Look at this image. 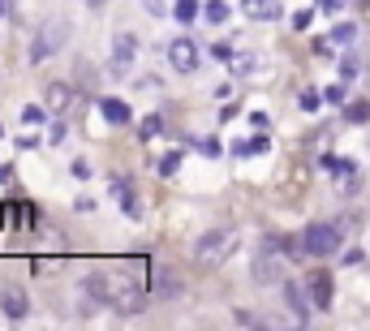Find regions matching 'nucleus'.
<instances>
[{
  "instance_id": "obj_1",
  "label": "nucleus",
  "mask_w": 370,
  "mask_h": 331,
  "mask_svg": "<svg viewBox=\"0 0 370 331\" xmlns=\"http://www.w3.org/2000/svg\"><path fill=\"white\" fill-rule=\"evenodd\" d=\"M86 293L99 301V306H108V310H117V314H138L142 310V301H146V289L138 284V275H129V271H91L86 275Z\"/></svg>"
},
{
  "instance_id": "obj_2",
  "label": "nucleus",
  "mask_w": 370,
  "mask_h": 331,
  "mask_svg": "<svg viewBox=\"0 0 370 331\" xmlns=\"http://www.w3.org/2000/svg\"><path fill=\"white\" fill-rule=\"evenodd\" d=\"M289 254L280 250V237H267V241H262V250L254 254V284L258 289H280L284 280H289V262H284Z\"/></svg>"
},
{
  "instance_id": "obj_3",
  "label": "nucleus",
  "mask_w": 370,
  "mask_h": 331,
  "mask_svg": "<svg viewBox=\"0 0 370 331\" xmlns=\"http://www.w3.org/2000/svg\"><path fill=\"white\" fill-rule=\"evenodd\" d=\"M233 250H237V233H233V228H211V233L198 237L194 258H198L202 267H220V262L233 258Z\"/></svg>"
},
{
  "instance_id": "obj_4",
  "label": "nucleus",
  "mask_w": 370,
  "mask_h": 331,
  "mask_svg": "<svg viewBox=\"0 0 370 331\" xmlns=\"http://www.w3.org/2000/svg\"><path fill=\"white\" fill-rule=\"evenodd\" d=\"M301 245H306L310 258H336L340 254V228L314 219V224H306V233H301Z\"/></svg>"
},
{
  "instance_id": "obj_5",
  "label": "nucleus",
  "mask_w": 370,
  "mask_h": 331,
  "mask_svg": "<svg viewBox=\"0 0 370 331\" xmlns=\"http://www.w3.org/2000/svg\"><path fill=\"white\" fill-rule=\"evenodd\" d=\"M134 61H138V39L129 30H121L112 39V61H108V74L112 78H129L134 74Z\"/></svg>"
},
{
  "instance_id": "obj_6",
  "label": "nucleus",
  "mask_w": 370,
  "mask_h": 331,
  "mask_svg": "<svg viewBox=\"0 0 370 331\" xmlns=\"http://www.w3.org/2000/svg\"><path fill=\"white\" fill-rule=\"evenodd\" d=\"M280 293H284V306L293 310V318H297L301 327H310L314 310H319V306H314V297H310V289H301L297 280H284V284H280Z\"/></svg>"
},
{
  "instance_id": "obj_7",
  "label": "nucleus",
  "mask_w": 370,
  "mask_h": 331,
  "mask_svg": "<svg viewBox=\"0 0 370 331\" xmlns=\"http://www.w3.org/2000/svg\"><path fill=\"white\" fill-rule=\"evenodd\" d=\"M198 57H202V52H198V43H194L190 35H181V39L168 43V65H173L177 74H194V69H198Z\"/></svg>"
},
{
  "instance_id": "obj_8",
  "label": "nucleus",
  "mask_w": 370,
  "mask_h": 331,
  "mask_svg": "<svg viewBox=\"0 0 370 331\" xmlns=\"http://www.w3.org/2000/svg\"><path fill=\"white\" fill-rule=\"evenodd\" d=\"M61 43H65V26H61V22L43 26V30H39V39L30 43V61H35V65H43V61H47V57H52V52H57Z\"/></svg>"
},
{
  "instance_id": "obj_9",
  "label": "nucleus",
  "mask_w": 370,
  "mask_h": 331,
  "mask_svg": "<svg viewBox=\"0 0 370 331\" xmlns=\"http://www.w3.org/2000/svg\"><path fill=\"white\" fill-rule=\"evenodd\" d=\"M0 314H5L9 323H22V318L30 314V297H26V289H18V284H5V289H0Z\"/></svg>"
},
{
  "instance_id": "obj_10",
  "label": "nucleus",
  "mask_w": 370,
  "mask_h": 331,
  "mask_svg": "<svg viewBox=\"0 0 370 331\" xmlns=\"http://www.w3.org/2000/svg\"><path fill=\"white\" fill-rule=\"evenodd\" d=\"M310 297L319 310H332V297H336V280H332V271H310Z\"/></svg>"
},
{
  "instance_id": "obj_11",
  "label": "nucleus",
  "mask_w": 370,
  "mask_h": 331,
  "mask_svg": "<svg viewBox=\"0 0 370 331\" xmlns=\"http://www.w3.org/2000/svg\"><path fill=\"white\" fill-rule=\"evenodd\" d=\"M43 103H47V112H52V117H65L69 108H74V91H69L65 82H52V86L43 91Z\"/></svg>"
},
{
  "instance_id": "obj_12",
  "label": "nucleus",
  "mask_w": 370,
  "mask_h": 331,
  "mask_svg": "<svg viewBox=\"0 0 370 331\" xmlns=\"http://www.w3.org/2000/svg\"><path fill=\"white\" fill-rule=\"evenodd\" d=\"M332 177H336V190H340L345 198H353V194L362 190V168H357L353 159H340V168H336Z\"/></svg>"
},
{
  "instance_id": "obj_13",
  "label": "nucleus",
  "mask_w": 370,
  "mask_h": 331,
  "mask_svg": "<svg viewBox=\"0 0 370 331\" xmlns=\"http://www.w3.org/2000/svg\"><path fill=\"white\" fill-rule=\"evenodd\" d=\"M241 13L250 22H276L284 9H280V0H241Z\"/></svg>"
},
{
  "instance_id": "obj_14",
  "label": "nucleus",
  "mask_w": 370,
  "mask_h": 331,
  "mask_svg": "<svg viewBox=\"0 0 370 331\" xmlns=\"http://www.w3.org/2000/svg\"><path fill=\"white\" fill-rule=\"evenodd\" d=\"M155 297H177L181 293V275L177 271H168V267H160V271H155L151 275V284H146Z\"/></svg>"
},
{
  "instance_id": "obj_15",
  "label": "nucleus",
  "mask_w": 370,
  "mask_h": 331,
  "mask_svg": "<svg viewBox=\"0 0 370 331\" xmlns=\"http://www.w3.org/2000/svg\"><path fill=\"white\" fill-rule=\"evenodd\" d=\"M99 112H103V121H112V125H129L134 121L125 99H99Z\"/></svg>"
},
{
  "instance_id": "obj_16",
  "label": "nucleus",
  "mask_w": 370,
  "mask_h": 331,
  "mask_svg": "<svg viewBox=\"0 0 370 331\" xmlns=\"http://www.w3.org/2000/svg\"><path fill=\"white\" fill-rule=\"evenodd\" d=\"M229 69H233V78H250V74L258 69V61L250 57V52H233V61H229Z\"/></svg>"
},
{
  "instance_id": "obj_17",
  "label": "nucleus",
  "mask_w": 370,
  "mask_h": 331,
  "mask_svg": "<svg viewBox=\"0 0 370 331\" xmlns=\"http://www.w3.org/2000/svg\"><path fill=\"white\" fill-rule=\"evenodd\" d=\"M353 39H357V30H353V26H349V22H340V26H336V30H332V39H328V43H332V47H349V43H353Z\"/></svg>"
},
{
  "instance_id": "obj_18",
  "label": "nucleus",
  "mask_w": 370,
  "mask_h": 331,
  "mask_svg": "<svg viewBox=\"0 0 370 331\" xmlns=\"http://www.w3.org/2000/svg\"><path fill=\"white\" fill-rule=\"evenodd\" d=\"M345 117H349L353 125H362V121H370V103H366V99H353V103L345 108Z\"/></svg>"
},
{
  "instance_id": "obj_19",
  "label": "nucleus",
  "mask_w": 370,
  "mask_h": 331,
  "mask_svg": "<svg viewBox=\"0 0 370 331\" xmlns=\"http://www.w3.org/2000/svg\"><path fill=\"white\" fill-rule=\"evenodd\" d=\"M202 13H207V22H216V26H220V22L229 18V5H224V0H207Z\"/></svg>"
},
{
  "instance_id": "obj_20",
  "label": "nucleus",
  "mask_w": 370,
  "mask_h": 331,
  "mask_svg": "<svg viewBox=\"0 0 370 331\" xmlns=\"http://www.w3.org/2000/svg\"><path fill=\"white\" fill-rule=\"evenodd\" d=\"M357 74H362V57H357V52H349V57L340 61V78H345V82H353Z\"/></svg>"
},
{
  "instance_id": "obj_21",
  "label": "nucleus",
  "mask_w": 370,
  "mask_h": 331,
  "mask_svg": "<svg viewBox=\"0 0 370 331\" xmlns=\"http://www.w3.org/2000/svg\"><path fill=\"white\" fill-rule=\"evenodd\" d=\"M173 13H177V22L190 26V22L198 18V0H177V9H173Z\"/></svg>"
},
{
  "instance_id": "obj_22",
  "label": "nucleus",
  "mask_w": 370,
  "mask_h": 331,
  "mask_svg": "<svg viewBox=\"0 0 370 331\" xmlns=\"http://www.w3.org/2000/svg\"><path fill=\"white\" fill-rule=\"evenodd\" d=\"M262 151H272V138H262V134H254L250 142H241V155H262Z\"/></svg>"
},
{
  "instance_id": "obj_23",
  "label": "nucleus",
  "mask_w": 370,
  "mask_h": 331,
  "mask_svg": "<svg viewBox=\"0 0 370 331\" xmlns=\"http://www.w3.org/2000/svg\"><path fill=\"white\" fill-rule=\"evenodd\" d=\"M177 168H181V151H168L160 159V177H177Z\"/></svg>"
},
{
  "instance_id": "obj_24",
  "label": "nucleus",
  "mask_w": 370,
  "mask_h": 331,
  "mask_svg": "<svg viewBox=\"0 0 370 331\" xmlns=\"http://www.w3.org/2000/svg\"><path fill=\"white\" fill-rule=\"evenodd\" d=\"M160 129H164V121H160V117H146V121L138 125V134H142V142H151V138H155V134H160Z\"/></svg>"
},
{
  "instance_id": "obj_25",
  "label": "nucleus",
  "mask_w": 370,
  "mask_h": 331,
  "mask_svg": "<svg viewBox=\"0 0 370 331\" xmlns=\"http://www.w3.org/2000/svg\"><path fill=\"white\" fill-rule=\"evenodd\" d=\"M121 198H125V215H129V219H142V202H138V198H134L129 190H125Z\"/></svg>"
},
{
  "instance_id": "obj_26",
  "label": "nucleus",
  "mask_w": 370,
  "mask_h": 331,
  "mask_svg": "<svg viewBox=\"0 0 370 331\" xmlns=\"http://www.w3.org/2000/svg\"><path fill=\"white\" fill-rule=\"evenodd\" d=\"M47 142H52V146H57V142H65V125H61V117L52 121V129H47Z\"/></svg>"
},
{
  "instance_id": "obj_27",
  "label": "nucleus",
  "mask_w": 370,
  "mask_h": 331,
  "mask_svg": "<svg viewBox=\"0 0 370 331\" xmlns=\"http://www.w3.org/2000/svg\"><path fill=\"white\" fill-rule=\"evenodd\" d=\"M323 99H328V103H345V82L328 86V91H323Z\"/></svg>"
},
{
  "instance_id": "obj_28",
  "label": "nucleus",
  "mask_w": 370,
  "mask_h": 331,
  "mask_svg": "<svg viewBox=\"0 0 370 331\" xmlns=\"http://www.w3.org/2000/svg\"><path fill=\"white\" fill-rule=\"evenodd\" d=\"M69 173H74L78 181H86V177H91V163H86V159H74V163H69Z\"/></svg>"
},
{
  "instance_id": "obj_29",
  "label": "nucleus",
  "mask_w": 370,
  "mask_h": 331,
  "mask_svg": "<svg viewBox=\"0 0 370 331\" xmlns=\"http://www.w3.org/2000/svg\"><path fill=\"white\" fill-rule=\"evenodd\" d=\"M319 103H323V99L314 95V91H306V95H301V108H306V112H319Z\"/></svg>"
},
{
  "instance_id": "obj_30",
  "label": "nucleus",
  "mask_w": 370,
  "mask_h": 331,
  "mask_svg": "<svg viewBox=\"0 0 370 331\" xmlns=\"http://www.w3.org/2000/svg\"><path fill=\"white\" fill-rule=\"evenodd\" d=\"M211 57H216V61H233V47L229 43H216V47H211Z\"/></svg>"
},
{
  "instance_id": "obj_31",
  "label": "nucleus",
  "mask_w": 370,
  "mask_h": 331,
  "mask_svg": "<svg viewBox=\"0 0 370 331\" xmlns=\"http://www.w3.org/2000/svg\"><path fill=\"white\" fill-rule=\"evenodd\" d=\"M22 117H26V125H39V121H43V108H26Z\"/></svg>"
},
{
  "instance_id": "obj_32",
  "label": "nucleus",
  "mask_w": 370,
  "mask_h": 331,
  "mask_svg": "<svg viewBox=\"0 0 370 331\" xmlns=\"http://www.w3.org/2000/svg\"><path fill=\"white\" fill-rule=\"evenodd\" d=\"M198 151H202V155H220V142H211V138H202V142H198Z\"/></svg>"
},
{
  "instance_id": "obj_33",
  "label": "nucleus",
  "mask_w": 370,
  "mask_h": 331,
  "mask_svg": "<svg viewBox=\"0 0 370 331\" xmlns=\"http://www.w3.org/2000/svg\"><path fill=\"white\" fill-rule=\"evenodd\" d=\"M142 9H146L151 18H160V13H164V5H160V0H142Z\"/></svg>"
},
{
  "instance_id": "obj_34",
  "label": "nucleus",
  "mask_w": 370,
  "mask_h": 331,
  "mask_svg": "<svg viewBox=\"0 0 370 331\" xmlns=\"http://www.w3.org/2000/svg\"><path fill=\"white\" fill-rule=\"evenodd\" d=\"M319 9H323V13H336V9H340V0H319Z\"/></svg>"
},
{
  "instance_id": "obj_35",
  "label": "nucleus",
  "mask_w": 370,
  "mask_h": 331,
  "mask_svg": "<svg viewBox=\"0 0 370 331\" xmlns=\"http://www.w3.org/2000/svg\"><path fill=\"white\" fill-rule=\"evenodd\" d=\"M9 177H13V168H9V163H0V185H9Z\"/></svg>"
},
{
  "instance_id": "obj_36",
  "label": "nucleus",
  "mask_w": 370,
  "mask_h": 331,
  "mask_svg": "<svg viewBox=\"0 0 370 331\" xmlns=\"http://www.w3.org/2000/svg\"><path fill=\"white\" fill-rule=\"evenodd\" d=\"M9 13V0H0V18H5Z\"/></svg>"
},
{
  "instance_id": "obj_37",
  "label": "nucleus",
  "mask_w": 370,
  "mask_h": 331,
  "mask_svg": "<svg viewBox=\"0 0 370 331\" xmlns=\"http://www.w3.org/2000/svg\"><path fill=\"white\" fill-rule=\"evenodd\" d=\"M86 5H95V9H103V5H108V0H86Z\"/></svg>"
},
{
  "instance_id": "obj_38",
  "label": "nucleus",
  "mask_w": 370,
  "mask_h": 331,
  "mask_svg": "<svg viewBox=\"0 0 370 331\" xmlns=\"http://www.w3.org/2000/svg\"><path fill=\"white\" fill-rule=\"evenodd\" d=\"M0 134H5V129H0Z\"/></svg>"
}]
</instances>
